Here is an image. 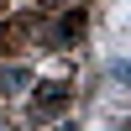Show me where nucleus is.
I'll list each match as a JSON object with an SVG mask.
<instances>
[{"instance_id": "1", "label": "nucleus", "mask_w": 131, "mask_h": 131, "mask_svg": "<svg viewBox=\"0 0 131 131\" xmlns=\"http://www.w3.org/2000/svg\"><path fill=\"white\" fill-rule=\"evenodd\" d=\"M0 89H5V94L26 89V68H0Z\"/></svg>"}]
</instances>
